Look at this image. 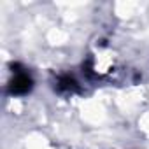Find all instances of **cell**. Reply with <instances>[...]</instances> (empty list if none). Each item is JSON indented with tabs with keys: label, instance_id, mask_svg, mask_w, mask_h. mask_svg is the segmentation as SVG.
I'll return each mask as SVG.
<instances>
[{
	"label": "cell",
	"instance_id": "obj_2",
	"mask_svg": "<svg viewBox=\"0 0 149 149\" xmlns=\"http://www.w3.org/2000/svg\"><path fill=\"white\" fill-rule=\"evenodd\" d=\"M58 90H60V91H61V90H67V91L74 93V91H77V83L74 81L70 76H61V77L58 79Z\"/></svg>",
	"mask_w": 149,
	"mask_h": 149
},
{
	"label": "cell",
	"instance_id": "obj_1",
	"mask_svg": "<svg viewBox=\"0 0 149 149\" xmlns=\"http://www.w3.org/2000/svg\"><path fill=\"white\" fill-rule=\"evenodd\" d=\"M13 76L7 83V91L9 95H14V97H23L26 93L32 91L33 88V77H32V74L21 67L19 63H13Z\"/></svg>",
	"mask_w": 149,
	"mask_h": 149
}]
</instances>
